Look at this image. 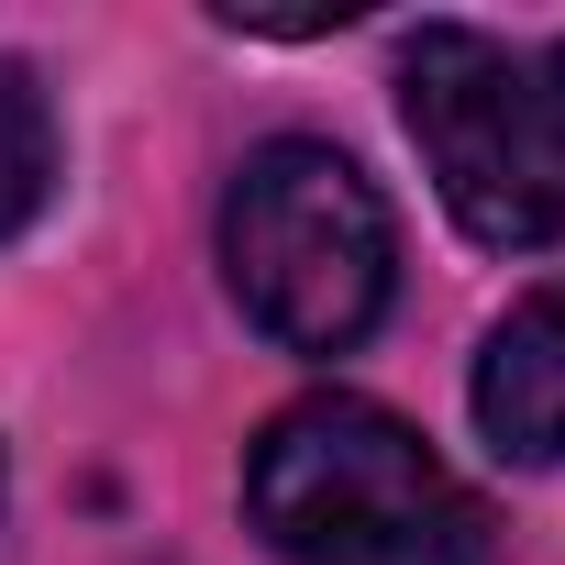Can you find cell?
<instances>
[{"label": "cell", "instance_id": "1", "mask_svg": "<svg viewBox=\"0 0 565 565\" xmlns=\"http://www.w3.org/2000/svg\"><path fill=\"white\" fill-rule=\"evenodd\" d=\"M244 510L289 565H488V499L377 399H300L244 455Z\"/></svg>", "mask_w": 565, "mask_h": 565}, {"label": "cell", "instance_id": "2", "mask_svg": "<svg viewBox=\"0 0 565 565\" xmlns=\"http://www.w3.org/2000/svg\"><path fill=\"white\" fill-rule=\"evenodd\" d=\"M222 277L266 344L355 355L399 289V222L344 145L277 134L222 189Z\"/></svg>", "mask_w": 565, "mask_h": 565}, {"label": "cell", "instance_id": "3", "mask_svg": "<svg viewBox=\"0 0 565 565\" xmlns=\"http://www.w3.org/2000/svg\"><path fill=\"white\" fill-rule=\"evenodd\" d=\"M399 122L444 211L488 255L565 233V45H499L477 23H422L399 45Z\"/></svg>", "mask_w": 565, "mask_h": 565}, {"label": "cell", "instance_id": "4", "mask_svg": "<svg viewBox=\"0 0 565 565\" xmlns=\"http://www.w3.org/2000/svg\"><path fill=\"white\" fill-rule=\"evenodd\" d=\"M477 433L510 466H565V289H532L477 344Z\"/></svg>", "mask_w": 565, "mask_h": 565}, {"label": "cell", "instance_id": "5", "mask_svg": "<svg viewBox=\"0 0 565 565\" xmlns=\"http://www.w3.org/2000/svg\"><path fill=\"white\" fill-rule=\"evenodd\" d=\"M45 189H56V111L23 56H0V244L45 211Z\"/></svg>", "mask_w": 565, "mask_h": 565}]
</instances>
